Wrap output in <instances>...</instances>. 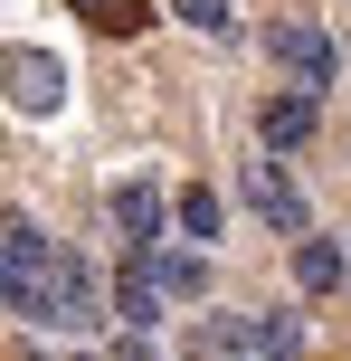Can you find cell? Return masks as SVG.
Masks as SVG:
<instances>
[{"label": "cell", "mask_w": 351, "mask_h": 361, "mask_svg": "<svg viewBox=\"0 0 351 361\" xmlns=\"http://www.w3.org/2000/svg\"><path fill=\"white\" fill-rule=\"evenodd\" d=\"M57 267H67V247H57V238H38L29 219H10V228H0V305H10V314H29V324H38Z\"/></svg>", "instance_id": "1"}, {"label": "cell", "mask_w": 351, "mask_h": 361, "mask_svg": "<svg viewBox=\"0 0 351 361\" xmlns=\"http://www.w3.org/2000/svg\"><path fill=\"white\" fill-rule=\"evenodd\" d=\"M0 86H10L19 114H57L67 105V67H57L48 48H0Z\"/></svg>", "instance_id": "2"}, {"label": "cell", "mask_w": 351, "mask_h": 361, "mask_svg": "<svg viewBox=\"0 0 351 361\" xmlns=\"http://www.w3.org/2000/svg\"><path fill=\"white\" fill-rule=\"evenodd\" d=\"M266 57H276L295 86H333V38H323L314 19H276V29H266Z\"/></svg>", "instance_id": "3"}, {"label": "cell", "mask_w": 351, "mask_h": 361, "mask_svg": "<svg viewBox=\"0 0 351 361\" xmlns=\"http://www.w3.org/2000/svg\"><path fill=\"white\" fill-rule=\"evenodd\" d=\"M238 190H247V209H257L276 238H304V190L285 180V162H247V171H238Z\"/></svg>", "instance_id": "4"}, {"label": "cell", "mask_w": 351, "mask_h": 361, "mask_svg": "<svg viewBox=\"0 0 351 361\" xmlns=\"http://www.w3.org/2000/svg\"><path fill=\"white\" fill-rule=\"evenodd\" d=\"M314 124H323L314 86H295V95H266V105H257V133H266V152H295V143H314Z\"/></svg>", "instance_id": "5"}, {"label": "cell", "mask_w": 351, "mask_h": 361, "mask_svg": "<svg viewBox=\"0 0 351 361\" xmlns=\"http://www.w3.org/2000/svg\"><path fill=\"white\" fill-rule=\"evenodd\" d=\"M133 257L152 267V286H162L171 305H200V295H209V257L200 247H133Z\"/></svg>", "instance_id": "6"}, {"label": "cell", "mask_w": 351, "mask_h": 361, "mask_svg": "<svg viewBox=\"0 0 351 361\" xmlns=\"http://www.w3.org/2000/svg\"><path fill=\"white\" fill-rule=\"evenodd\" d=\"M114 228H124V247H162V190L152 180H114Z\"/></svg>", "instance_id": "7"}, {"label": "cell", "mask_w": 351, "mask_h": 361, "mask_svg": "<svg viewBox=\"0 0 351 361\" xmlns=\"http://www.w3.org/2000/svg\"><path fill=\"white\" fill-rule=\"evenodd\" d=\"M162 305H171V295L152 286V267H143V257H124V286H114V324H124V333H152V324H162Z\"/></svg>", "instance_id": "8"}, {"label": "cell", "mask_w": 351, "mask_h": 361, "mask_svg": "<svg viewBox=\"0 0 351 361\" xmlns=\"http://www.w3.org/2000/svg\"><path fill=\"white\" fill-rule=\"evenodd\" d=\"M67 10L86 19L95 38H143L152 19H162V10H152V0H67Z\"/></svg>", "instance_id": "9"}, {"label": "cell", "mask_w": 351, "mask_h": 361, "mask_svg": "<svg viewBox=\"0 0 351 361\" xmlns=\"http://www.w3.org/2000/svg\"><path fill=\"white\" fill-rule=\"evenodd\" d=\"M295 286L304 295H333L342 286V247H333V238H295Z\"/></svg>", "instance_id": "10"}, {"label": "cell", "mask_w": 351, "mask_h": 361, "mask_svg": "<svg viewBox=\"0 0 351 361\" xmlns=\"http://www.w3.org/2000/svg\"><path fill=\"white\" fill-rule=\"evenodd\" d=\"M247 352H257V361H295L304 352V324H295V314H247Z\"/></svg>", "instance_id": "11"}, {"label": "cell", "mask_w": 351, "mask_h": 361, "mask_svg": "<svg viewBox=\"0 0 351 361\" xmlns=\"http://www.w3.org/2000/svg\"><path fill=\"white\" fill-rule=\"evenodd\" d=\"M171 219H181L190 238H219V190H209V180H190V190L171 200Z\"/></svg>", "instance_id": "12"}, {"label": "cell", "mask_w": 351, "mask_h": 361, "mask_svg": "<svg viewBox=\"0 0 351 361\" xmlns=\"http://www.w3.org/2000/svg\"><path fill=\"white\" fill-rule=\"evenodd\" d=\"M171 10H181L190 29H209V38H219V29H238V0H171Z\"/></svg>", "instance_id": "13"}]
</instances>
